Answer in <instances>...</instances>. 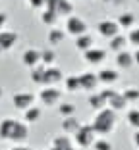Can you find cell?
Segmentation results:
<instances>
[{"mask_svg":"<svg viewBox=\"0 0 139 150\" xmlns=\"http://www.w3.org/2000/svg\"><path fill=\"white\" fill-rule=\"evenodd\" d=\"M97 131H95L93 123H85V125H81L79 131L73 135V141H76V144L79 146V148H91V146L95 144V141H97Z\"/></svg>","mask_w":139,"mask_h":150,"instance_id":"cell-3","label":"cell"},{"mask_svg":"<svg viewBox=\"0 0 139 150\" xmlns=\"http://www.w3.org/2000/svg\"><path fill=\"white\" fill-rule=\"evenodd\" d=\"M2 52H4V50H2V46H0V54H2Z\"/></svg>","mask_w":139,"mask_h":150,"instance_id":"cell-41","label":"cell"},{"mask_svg":"<svg viewBox=\"0 0 139 150\" xmlns=\"http://www.w3.org/2000/svg\"><path fill=\"white\" fill-rule=\"evenodd\" d=\"M79 75V83H81V91H89V93H95L97 87H99V77L97 73L93 71H83V73H77Z\"/></svg>","mask_w":139,"mask_h":150,"instance_id":"cell-12","label":"cell"},{"mask_svg":"<svg viewBox=\"0 0 139 150\" xmlns=\"http://www.w3.org/2000/svg\"><path fill=\"white\" fill-rule=\"evenodd\" d=\"M50 144H52L54 148H58V150H66V148H72V146H73L70 135H56Z\"/></svg>","mask_w":139,"mask_h":150,"instance_id":"cell-25","label":"cell"},{"mask_svg":"<svg viewBox=\"0 0 139 150\" xmlns=\"http://www.w3.org/2000/svg\"><path fill=\"white\" fill-rule=\"evenodd\" d=\"M76 48L79 50L81 54L85 52V50H89V48H93V44H95V39L89 35V33H85V35H81V37H76Z\"/></svg>","mask_w":139,"mask_h":150,"instance_id":"cell-21","label":"cell"},{"mask_svg":"<svg viewBox=\"0 0 139 150\" xmlns=\"http://www.w3.org/2000/svg\"><path fill=\"white\" fill-rule=\"evenodd\" d=\"M46 2H48V0H27V4L31 6L33 10H43V8H46Z\"/></svg>","mask_w":139,"mask_h":150,"instance_id":"cell-34","label":"cell"},{"mask_svg":"<svg viewBox=\"0 0 139 150\" xmlns=\"http://www.w3.org/2000/svg\"><path fill=\"white\" fill-rule=\"evenodd\" d=\"M93 127L97 131V135L101 137H106L114 129L118 127V114L112 108H103V110L97 112V115L93 117Z\"/></svg>","mask_w":139,"mask_h":150,"instance_id":"cell-2","label":"cell"},{"mask_svg":"<svg viewBox=\"0 0 139 150\" xmlns=\"http://www.w3.org/2000/svg\"><path fill=\"white\" fill-rule=\"evenodd\" d=\"M19 35L16 31H12V29H2L0 31V46H2V50H12L14 46H16V42H18Z\"/></svg>","mask_w":139,"mask_h":150,"instance_id":"cell-13","label":"cell"},{"mask_svg":"<svg viewBox=\"0 0 139 150\" xmlns=\"http://www.w3.org/2000/svg\"><path fill=\"white\" fill-rule=\"evenodd\" d=\"M66 35L68 33L64 31V29H56V27H52L48 31V35H46V40H48V44L50 46H58V44H62L64 40H66Z\"/></svg>","mask_w":139,"mask_h":150,"instance_id":"cell-19","label":"cell"},{"mask_svg":"<svg viewBox=\"0 0 139 150\" xmlns=\"http://www.w3.org/2000/svg\"><path fill=\"white\" fill-rule=\"evenodd\" d=\"M97 77H99V83H101V85H106V87H110V85H114L118 79H120V73H118L116 69L104 67V69L97 71Z\"/></svg>","mask_w":139,"mask_h":150,"instance_id":"cell-15","label":"cell"},{"mask_svg":"<svg viewBox=\"0 0 139 150\" xmlns=\"http://www.w3.org/2000/svg\"><path fill=\"white\" fill-rule=\"evenodd\" d=\"M6 23H8V16H6L4 12H0V31L6 27Z\"/></svg>","mask_w":139,"mask_h":150,"instance_id":"cell-35","label":"cell"},{"mask_svg":"<svg viewBox=\"0 0 139 150\" xmlns=\"http://www.w3.org/2000/svg\"><path fill=\"white\" fill-rule=\"evenodd\" d=\"M126 106H128V100L124 98V94L114 91V94L108 100V108H112L114 112H120V110H126Z\"/></svg>","mask_w":139,"mask_h":150,"instance_id":"cell-20","label":"cell"},{"mask_svg":"<svg viewBox=\"0 0 139 150\" xmlns=\"http://www.w3.org/2000/svg\"><path fill=\"white\" fill-rule=\"evenodd\" d=\"M12 150H31V148H29V146H25V144H16Z\"/></svg>","mask_w":139,"mask_h":150,"instance_id":"cell-37","label":"cell"},{"mask_svg":"<svg viewBox=\"0 0 139 150\" xmlns=\"http://www.w3.org/2000/svg\"><path fill=\"white\" fill-rule=\"evenodd\" d=\"M81 125H83V123H81L76 115H70V117L62 119V131H64V135H70V137H73V135L79 131Z\"/></svg>","mask_w":139,"mask_h":150,"instance_id":"cell-16","label":"cell"},{"mask_svg":"<svg viewBox=\"0 0 139 150\" xmlns=\"http://www.w3.org/2000/svg\"><path fill=\"white\" fill-rule=\"evenodd\" d=\"M131 66H135L133 62V54L130 52V50H124V52H118L116 54V67L118 69H130Z\"/></svg>","mask_w":139,"mask_h":150,"instance_id":"cell-17","label":"cell"},{"mask_svg":"<svg viewBox=\"0 0 139 150\" xmlns=\"http://www.w3.org/2000/svg\"><path fill=\"white\" fill-rule=\"evenodd\" d=\"M29 137V123L19 121L16 117H4L0 121V139L12 141L16 144H23Z\"/></svg>","mask_w":139,"mask_h":150,"instance_id":"cell-1","label":"cell"},{"mask_svg":"<svg viewBox=\"0 0 139 150\" xmlns=\"http://www.w3.org/2000/svg\"><path fill=\"white\" fill-rule=\"evenodd\" d=\"M39 102L43 106H58L62 102V91L56 87H43L39 91Z\"/></svg>","mask_w":139,"mask_h":150,"instance_id":"cell-5","label":"cell"},{"mask_svg":"<svg viewBox=\"0 0 139 150\" xmlns=\"http://www.w3.org/2000/svg\"><path fill=\"white\" fill-rule=\"evenodd\" d=\"M2 94H4V91H2V87H0V98H2Z\"/></svg>","mask_w":139,"mask_h":150,"instance_id":"cell-40","label":"cell"},{"mask_svg":"<svg viewBox=\"0 0 139 150\" xmlns=\"http://www.w3.org/2000/svg\"><path fill=\"white\" fill-rule=\"evenodd\" d=\"M103 2H106V4H120L122 0H103Z\"/></svg>","mask_w":139,"mask_h":150,"instance_id":"cell-39","label":"cell"},{"mask_svg":"<svg viewBox=\"0 0 139 150\" xmlns=\"http://www.w3.org/2000/svg\"><path fill=\"white\" fill-rule=\"evenodd\" d=\"M35 100H37V96L33 93H29V91H19V93H16L12 96L14 108H16V110H19V112H25L27 108L35 106Z\"/></svg>","mask_w":139,"mask_h":150,"instance_id":"cell-7","label":"cell"},{"mask_svg":"<svg viewBox=\"0 0 139 150\" xmlns=\"http://www.w3.org/2000/svg\"><path fill=\"white\" fill-rule=\"evenodd\" d=\"M64 81V73L60 67L56 66H46L45 69V79H43V87H56L58 83Z\"/></svg>","mask_w":139,"mask_h":150,"instance_id":"cell-11","label":"cell"},{"mask_svg":"<svg viewBox=\"0 0 139 150\" xmlns=\"http://www.w3.org/2000/svg\"><path fill=\"white\" fill-rule=\"evenodd\" d=\"M128 37H124L120 33V35H116L114 39H110L108 40V50H112L114 54H118V52H124V50L128 48Z\"/></svg>","mask_w":139,"mask_h":150,"instance_id":"cell-18","label":"cell"},{"mask_svg":"<svg viewBox=\"0 0 139 150\" xmlns=\"http://www.w3.org/2000/svg\"><path fill=\"white\" fill-rule=\"evenodd\" d=\"M58 16H56V13L54 12H50V10H43V13H41V21L45 23L46 27H50V29H52V27H56V23H58Z\"/></svg>","mask_w":139,"mask_h":150,"instance_id":"cell-27","label":"cell"},{"mask_svg":"<svg viewBox=\"0 0 139 150\" xmlns=\"http://www.w3.org/2000/svg\"><path fill=\"white\" fill-rule=\"evenodd\" d=\"M41 117H43V110L39 106H31L23 112V121L25 123H37Z\"/></svg>","mask_w":139,"mask_h":150,"instance_id":"cell-22","label":"cell"},{"mask_svg":"<svg viewBox=\"0 0 139 150\" xmlns=\"http://www.w3.org/2000/svg\"><path fill=\"white\" fill-rule=\"evenodd\" d=\"M89 29V25H87L85 19H81L79 16H70V18H66V25H64V31L68 33V35H72V37H81V35H85V33Z\"/></svg>","mask_w":139,"mask_h":150,"instance_id":"cell-4","label":"cell"},{"mask_svg":"<svg viewBox=\"0 0 139 150\" xmlns=\"http://www.w3.org/2000/svg\"><path fill=\"white\" fill-rule=\"evenodd\" d=\"M93 150H112V142L106 139H97L93 144Z\"/></svg>","mask_w":139,"mask_h":150,"instance_id":"cell-33","label":"cell"},{"mask_svg":"<svg viewBox=\"0 0 139 150\" xmlns=\"http://www.w3.org/2000/svg\"><path fill=\"white\" fill-rule=\"evenodd\" d=\"M64 87H66L68 93H79L81 91V83H79V75H70V77H64Z\"/></svg>","mask_w":139,"mask_h":150,"instance_id":"cell-24","label":"cell"},{"mask_svg":"<svg viewBox=\"0 0 139 150\" xmlns=\"http://www.w3.org/2000/svg\"><path fill=\"white\" fill-rule=\"evenodd\" d=\"M114 94L112 88H103V91H95L93 94L89 96V106L93 108V110H103V108H108V100H110V96Z\"/></svg>","mask_w":139,"mask_h":150,"instance_id":"cell-6","label":"cell"},{"mask_svg":"<svg viewBox=\"0 0 139 150\" xmlns=\"http://www.w3.org/2000/svg\"><path fill=\"white\" fill-rule=\"evenodd\" d=\"M116 21H118V25H120V29H128V31H130L131 27L135 25V16L131 12H122Z\"/></svg>","mask_w":139,"mask_h":150,"instance_id":"cell-23","label":"cell"},{"mask_svg":"<svg viewBox=\"0 0 139 150\" xmlns=\"http://www.w3.org/2000/svg\"><path fill=\"white\" fill-rule=\"evenodd\" d=\"M137 2H139V0H137Z\"/></svg>","mask_w":139,"mask_h":150,"instance_id":"cell-42","label":"cell"},{"mask_svg":"<svg viewBox=\"0 0 139 150\" xmlns=\"http://www.w3.org/2000/svg\"><path fill=\"white\" fill-rule=\"evenodd\" d=\"M46 10L54 12L58 18H70L73 12V4H72V0H48Z\"/></svg>","mask_w":139,"mask_h":150,"instance_id":"cell-8","label":"cell"},{"mask_svg":"<svg viewBox=\"0 0 139 150\" xmlns=\"http://www.w3.org/2000/svg\"><path fill=\"white\" fill-rule=\"evenodd\" d=\"M21 64L25 67H29V69L37 67L41 64V50H37V48H27L25 52L21 54Z\"/></svg>","mask_w":139,"mask_h":150,"instance_id":"cell-14","label":"cell"},{"mask_svg":"<svg viewBox=\"0 0 139 150\" xmlns=\"http://www.w3.org/2000/svg\"><path fill=\"white\" fill-rule=\"evenodd\" d=\"M97 33H99L103 39H114L116 35H120V25H118L116 19H103V21L97 23Z\"/></svg>","mask_w":139,"mask_h":150,"instance_id":"cell-9","label":"cell"},{"mask_svg":"<svg viewBox=\"0 0 139 150\" xmlns=\"http://www.w3.org/2000/svg\"><path fill=\"white\" fill-rule=\"evenodd\" d=\"M106 58H108V52L104 48H99V46H93V48L83 52V62L91 64V66H101Z\"/></svg>","mask_w":139,"mask_h":150,"instance_id":"cell-10","label":"cell"},{"mask_svg":"<svg viewBox=\"0 0 139 150\" xmlns=\"http://www.w3.org/2000/svg\"><path fill=\"white\" fill-rule=\"evenodd\" d=\"M122 94L128 100V104H137L139 102V88L137 87H126L122 91Z\"/></svg>","mask_w":139,"mask_h":150,"instance_id":"cell-29","label":"cell"},{"mask_svg":"<svg viewBox=\"0 0 139 150\" xmlns=\"http://www.w3.org/2000/svg\"><path fill=\"white\" fill-rule=\"evenodd\" d=\"M56 50L50 46V48H45L41 50V64H45V66H54V62H56Z\"/></svg>","mask_w":139,"mask_h":150,"instance_id":"cell-26","label":"cell"},{"mask_svg":"<svg viewBox=\"0 0 139 150\" xmlns=\"http://www.w3.org/2000/svg\"><path fill=\"white\" fill-rule=\"evenodd\" d=\"M133 62H135V66H139V48H135V52H133Z\"/></svg>","mask_w":139,"mask_h":150,"instance_id":"cell-36","label":"cell"},{"mask_svg":"<svg viewBox=\"0 0 139 150\" xmlns=\"http://www.w3.org/2000/svg\"><path fill=\"white\" fill-rule=\"evenodd\" d=\"M133 144H135V146H137V148H139V131L135 133V137H133Z\"/></svg>","mask_w":139,"mask_h":150,"instance_id":"cell-38","label":"cell"},{"mask_svg":"<svg viewBox=\"0 0 139 150\" xmlns=\"http://www.w3.org/2000/svg\"><path fill=\"white\" fill-rule=\"evenodd\" d=\"M128 42L135 48H139V27H131L128 33Z\"/></svg>","mask_w":139,"mask_h":150,"instance_id":"cell-32","label":"cell"},{"mask_svg":"<svg viewBox=\"0 0 139 150\" xmlns=\"http://www.w3.org/2000/svg\"><path fill=\"white\" fill-rule=\"evenodd\" d=\"M45 69H46L45 64H39L37 67H33V69H31V83L41 85V87H43V79H45Z\"/></svg>","mask_w":139,"mask_h":150,"instance_id":"cell-28","label":"cell"},{"mask_svg":"<svg viewBox=\"0 0 139 150\" xmlns=\"http://www.w3.org/2000/svg\"><path fill=\"white\" fill-rule=\"evenodd\" d=\"M58 114L62 117H70V115H76V106L72 102H60L58 104Z\"/></svg>","mask_w":139,"mask_h":150,"instance_id":"cell-31","label":"cell"},{"mask_svg":"<svg viewBox=\"0 0 139 150\" xmlns=\"http://www.w3.org/2000/svg\"><path fill=\"white\" fill-rule=\"evenodd\" d=\"M126 121H128L130 127H133V129L139 131V108H131V110L128 112L126 114Z\"/></svg>","mask_w":139,"mask_h":150,"instance_id":"cell-30","label":"cell"}]
</instances>
